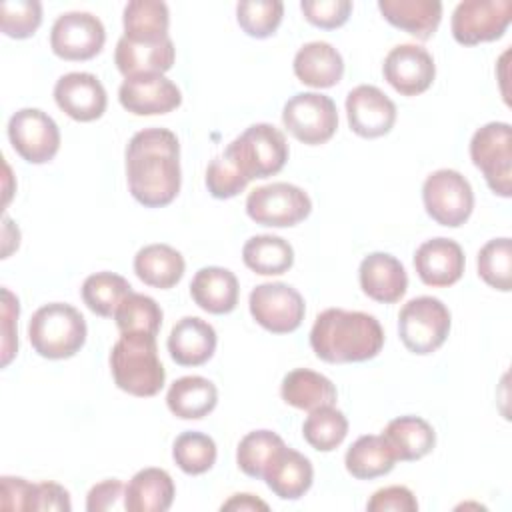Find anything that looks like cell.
Wrapping results in <instances>:
<instances>
[{
    "label": "cell",
    "instance_id": "4dcf8cb0",
    "mask_svg": "<svg viewBox=\"0 0 512 512\" xmlns=\"http://www.w3.org/2000/svg\"><path fill=\"white\" fill-rule=\"evenodd\" d=\"M218 402L216 386L204 376H182L172 382L166 394L168 410L182 420L208 416Z\"/></svg>",
    "mask_w": 512,
    "mask_h": 512
},
{
    "label": "cell",
    "instance_id": "681fc988",
    "mask_svg": "<svg viewBox=\"0 0 512 512\" xmlns=\"http://www.w3.org/2000/svg\"><path fill=\"white\" fill-rule=\"evenodd\" d=\"M124 498V484L120 480H104L90 488L86 498L88 512H108L120 508V500Z\"/></svg>",
    "mask_w": 512,
    "mask_h": 512
},
{
    "label": "cell",
    "instance_id": "60d3db41",
    "mask_svg": "<svg viewBox=\"0 0 512 512\" xmlns=\"http://www.w3.org/2000/svg\"><path fill=\"white\" fill-rule=\"evenodd\" d=\"M284 4L280 0H244L236 6L240 28L252 38H268L282 22Z\"/></svg>",
    "mask_w": 512,
    "mask_h": 512
},
{
    "label": "cell",
    "instance_id": "8d00e7d4",
    "mask_svg": "<svg viewBox=\"0 0 512 512\" xmlns=\"http://www.w3.org/2000/svg\"><path fill=\"white\" fill-rule=\"evenodd\" d=\"M348 434L346 416L334 406H322L312 410L302 426L304 440L320 452H330L338 448Z\"/></svg>",
    "mask_w": 512,
    "mask_h": 512
},
{
    "label": "cell",
    "instance_id": "7c38bea8",
    "mask_svg": "<svg viewBox=\"0 0 512 512\" xmlns=\"http://www.w3.org/2000/svg\"><path fill=\"white\" fill-rule=\"evenodd\" d=\"M252 318L272 334L294 332L304 320V298L284 282H264L250 292Z\"/></svg>",
    "mask_w": 512,
    "mask_h": 512
},
{
    "label": "cell",
    "instance_id": "d4e9b609",
    "mask_svg": "<svg viewBox=\"0 0 512 512\" xmlns=\"http://www.w3.org/2000/svg\"><path fill=\"white\" fill-rule=\"evenodd\" d=\"M378 10L386 22L418 40H428L442 20L438 0H380Z\"/></svg>",
    "mask_w": 512,
    "mask_h": 512
},
{
    "label": "cell",
    "instance_id": "7dc6e473",
    "mask_svg": "<svg viewBox=\"0 0 512 512\" xmlns=\"http://www.w3.org/2000/svg\"><path fill=\"white\" fill-rule=\"evenodd\" d=\"M34 484L16 478V476H2L0 478V508L2 510H30Z\"/></svg>",
    "mask_w": 512,
    "mask_h": 512
},
{
    "label": "cell",
    "instance_id": "d6986e66",
    "mask_svg": "<svg viewBox=\"0 0 512 512\" xmlns=\"http://www.w3.org/2000/svg\"><path fill=\"white\" fill-rule=\"evenodd\" d=\"M414 268L426 286L446 288L462 278L464 252L460 244L450 238H432L418 246L414 254Z\"/></svg>",
    "mask_w": 512,
    "mask_h": 512
},
{
    "label": "cell",
    "instance_id": "ab89813d",
    "mask_svg": "<svg viewBox=\"0 0 512 512\" xmlns=\"http://www.w3.org/2000/svg\"><path fill=\"white\" fill-rule=\"evenodd\" d=\"M478 274L480 278L500 290L512 288V242L510 238L488 240L478 252Z\"/></svg>",
    "mask_w": 512,
    "mask_h": 512
},
{
    "label": "cell",
    "instance_id": "30bf717a",
    "mask_svg": "<svg viewBox=\"0 0 512 512\" xmlns=\"http://www.w3.org/2000/svg\"><path fill=\"white\" fill-rule=\"evenodd\" d=\"M282 122L296 140L318 146L328 142L338 128L336 104L330 96L300 92L284 104Z\"/></svg>",
    "mask_w": 512,
    "mask_h": 512
},
{
    "label": "cell",
    "instance_id": "9c48e42d",
    "mask_svg": "<svg viewBox=\"0 0 512 512\" xmlns=\"http://www.w3.org/2000/svg\"><path fill=\"white\" fill-rule=\"evenodd\" d=\"M312 210L310 196L288 182L254 188L246 198V214L262 226L286 228L302 222Z\"/></svg>",
    "mask_w": 512,
    "mask_h": 512
},
{
    "label": "cell",
    "instance_id": "ffe728a7",
    "mask_svg": "<svg viewBox=\"0 0 512 512\" xmlns=\"http://www.w3.org/2000/svg\"><path fill=\"white\" fill-rule=\"evenodd\" d=\"M362 292L382 304L398 302L408 288V276L402 262L386 252H372L360 262L358 270Z\"/></svg>",
    "mask_w": 512,
    "mask_h": 512
},
{
    "label": "cell",
    "instance_id": "484cf974",
    "mask_svg": "<svg viewBox=\"0 0 512 512\" xmlns=\"http://www.w3.org/2000/svg\"><path fill=\"white\" fill-rule=\"evenodd\" d=\"M296 78L312 88H330L342 80L344 60L328 42H308L294 56Z\"/></svg>",
    "mask_w": 512,
    "mask_h": 512
},
{
    "label": "cell",
    "instance_id": "f907efd6",
    "mask_svg": "<svg viewBox=\"0 0 512 512\" xmlns=\"http://www.w3.org/2000/svg\"><path fill=\"white\" fill-rule=\"evenodd\" d=\"M222 510H240V512H252V510H268V504L252 494H234L230 500H226Z\"/></svg>",
    "mask_w": 512,
    "mask_h": 512
},
{
    "label": "cell",
    "instance_id": "d6a6232c",
    "mask_svg": "<svg viewBox=\"0 0 512 512\" xmlns=\"http://www.w3.org/2000/svg\"><path fill=\"white\" fill-rule=\"evenodd\" d=\"M394 454L384 436L366 434L360 436L346 452V470L358 480H372L388 474L394 468Z\"/></svg>",
    "mask_w": 512,
    "mask_h": 512
},
{
    "label": "cell",
    "instance_id": "5b68a950",
    "mask_svg": "<svg viewBox=\"0 0 512 512\" xmlns=\"http://www.w3.org/2000/svg\"><path fill=\"white\" fill-rule=\"evenodd\" d=\"M236 170L250 182L278 174L288 160L286 136L272 124L260 122L248 126L222 152Z\"/></svg>",
    "mask_w": 512,
    "mask_h": 512
},
{
    "label": "cell",
    "instance_id": "8fae6325",
    "mask_svg": "<svg viewBox=\"0 0 512 512\" xmlns=\"http://www.w3.org/2000/svg\"><path fill=\"white\" fill-rule=\"evenodd\" d=\"M512 20L510 0H464L452 14V36L462 46L498 40Z\"/></svg>",
    "mask_w": 512,
    "mask_h": 512
},
{
    "label": "cell",
    "instance_id": "2e32d148",
    "mask_svg": "<svg viewBox=\"0 0 512 512\" xmlns=\"http://www.w3.org/2000/svg\"><path fill=\"white\" fill-rule=\"evenodd\" d=\"M346 116L354 134L362 138H380L396 122L394 102L376 86L360 84L346 96Z\"/></svg>",
    "mask_w": 512,
    "mask_h": 512
},
{
    "label": "cell",
    "instance_id": "e0dca14e",
    "mask_svg": "<svg viewBox=\"0 0 512 512\" xmlns=\"http://www.w3.org/2000/svg\"><path fill=\"white\" fill-rule=\"evenodd\" d=\"M118 100L124 110L136 116H154L176 110L182 102V94L164 74H140L122 82Z\"/></svg>",
    "mask_w": 512,
    "mask_h": 512
},
{
    "label": "cell",
    "instance_id": "d590c367",
    "mask_svg": "<svg viewBox=\"0 0 512 512\" xmlns=\"http://www.w3.org/2000/svg\"><path fill=\"white\" fill-rule=\"evenodd\" d=\"M132 292V286L126 278L114 272H96L88 276L82 284L84 304L98 316H114L120 302Z\"/></svg>",
    "mask_w": 512,
    "mask_h": 512
},
{
    "label": "cell",
    "instance_id": "f35d334b",
    "mask_svg": "<svg viewBox=\"0 0 512 512\" xmlns=\"http://www.w3.org/2000/svg\"><path fill=\"white\" fill-rule=\"evenodd\" d=\"M172 458L186 474L198 476L208 472L216 462V444L208 434L182 432L172 446Z\"/></svg>",
    "mask_w": 512,
    "mask_h": 512
},
{
    "label": "cell",
    "instance_id": "277c9868",
    "mask_svg": "<svg viewBox=\"0 0 512 512\" xmlns=\"http://www.w3.org/2000/svg\"><path fill=\"white\" fill-rule=\"evenodd\" d=\"M28 338L42 358H70L86 342V320L70 304H44L28 322Z\"/></svg>",
    "mask_w": 512,
    "mask_h": 512
},
{
    "label": "cell",
    "instance_id": "7a4b0ae2",
    "mask_svg": "<svg viewBox=\"0 0 512 512\" xmlns=\"http://www.w3.org/2000/svg\"><path fill=\"white\" fill-rule=\"evenodd\" d=\"M314 354L328 364L366 362L384 346L380 322L358 310L328 308L320 312L310 330Z\"/></svg>",
    "mask_w": 512,
    "mask_h": 512
},
{
    "label": "cell",
    "instance_id": "f1b7e54d",
    "mask_svg": "<svg viewBox=\"0 0 512 512\" xmlns=\"http://www.w3.org/2000/svg\"><path fill=\"white\" fill-rule=\"evenodd\" d=\"M382 436L394 458L404 462L424 458L436 444L434 428L420 416H400L390 420Z\"/></svg>",
    "mask_w": 512,
    "mask_h": 512
},
{
    "label": "cell",
    "instance_id": "603a6c76",
    "mask_svg": "<svg viewBox=\"0 0 512 512\" xmlns=\"http://www.w3.org/2000/svg\"><path fill=\"white\" fill-rule=\"evenodd\" d=\"M174 44L170 38L160 42H132L120 38L114 52L116 68L124 78L140 74H164L174 64Z\"/></svg>",
    "mask_w": 512,
    "mask_h": 512
},
{
    "label": "cell",
    "instance_id": "ac0fdd59",
    "mask_svg": "<svg viewBox=\"0 0 512 512\" xmlns=\"http://www.w3.org/2000/svg\"><path fill=\"white\" fill-rule=\"evenodd\" d=\"M58 108L78 122L98 120L106 112V90L102 82L88 72H70L58 78L54 86Z\"/></svg>",
    "mask_w": 512,
    "mask_h": 512
},
{
    "label": "cell",
    "instance_id": "f546056e",
    "mask_svg": "<svg viewBox=\"0 0 512 512\" xmlns=\"http://www.w3.org/2000/svg\"><path fill=\"white\" fill-rule=\"evenodd\" d=\"M184 268L182 254L168 244H148L134 256L136 276L144 284L160 290L176 286L184 276Z\"/></svg>",
    "mask_w": 512,
    "mask_h": 512
},
{
    "label": "cell",
    "instance_id": "ba28073f",
    "mask_svg": "<svg viewBox=\"0 0 512 512\" xmlns=\"http://www.w3.org/2000/svg\"><path fill=\"white\" fill-rule=\"evenodd\" d=\"M422 200L428 216L448 228L462 226L474 208L470 182L452 168L436 170L424 180Z\"/></svg>",
    "mask_w": 512,
    "mask_h": 512
},
{
    "label": "cell",
    "instance_id": "4fadbf2b",
    "mask_svg": "<svg viewBox=\"0 0 512 512\" xmlns=\"http://www.w3.org/2000/svg\"><path fill=\"white\" fill-rule=\"evenodd\" d=\"M12 148L30 164L50 162L60 148L58 124L38 108H22L8 122Z\"/></svg>",
    "mask_w": 512,
    "mask_h": 512
},
{
    "label": "cell",
    "instance_id": "4316f807",
    "mask_svg": "<svg viewBox=\"0 0 512 512\" xmlns=\"http://www.w3.org/2000/svg\"><path fill=\"white\" fill-rule=\"evenodd\" d=\"M172 476L162 468H144L132 476L124 488V508L128 512H164L174 500Z\"/></svg>",
    "mask_w": 512,
    "mask_h": 512
},
{
    "label": "cell",
    "instance_id": "5bb4252c",
    "mask_svg": "<svg viewBox=\"0 0 512 512\" xmlns=\"http://www.w3.org/2000/svg\"><path fill=\"white\" fill-rule=\"evenodd\" d=\"M106 42V32L90 12H66L56 18L50 30L52 52L70 62L94 58Z\"/></svg>",
    "mask_w": 512,
    "mask_h": 512
},
{
    "label": "cell",
    "instance_id": "52a82bcc",
    "mask_svg": "<svg viewBox=\"0 0 512 512\" xmlns=\"http://www.w3.org/2000/svg\"><path fill=\"white\" fill-rule=\"evenodd\" d=\"M470 158L484 174L490 190L502 198L512 194V130L506 122H488L470 140Z\"/></svg>",
    "mask_w": 512,
    "mask_h": 512
},
{
    "label": "cell",
    "instance_id": "c3c4849f",
    "mask_svg": "<svg viewBox=\"0 0 512 512\" xmlns=\"http://www.w3.org/2000/svg\"><path fill=\"white\" fill-rule=\"evenodd\" d=\"M72 508L70 494L56 482H40L34 484L30 510H58L68 512Z\"/></svg>",
    "mask_w": 512,
    "mask_h": 512
},
{
    "label": "cell",
    "instance_id": "bcb514c9",
    "mask_svg": "<svg viewBox=\"0 0 512 512\" xmlns=\"http://www.w3.org/2000/svg\"><path fill=\"white\" fill-rule=\"evenodd\" d=\"M2 298V366H8L18 350L14 328L18 320V298L8 288H2Z\"/></svg>",
    "mask_w": 512,
    "mask_h": 512
},
{
    "label": "cell",
    "instance_id": "1f68e13d",
    "mask_svg": "<svg viewBox=\"0 0 512 512\" xmlns=\"http://www.w3.org/2000/svg\"><path fill=\"white\" fill-rule=\"evenodd\" d=\"M124 38L132 42H160L170 38V12L160 0H132L124 6Z\"/></svg>",
    "mask_w": 512,
    "mask_h": 512
},
{
    "label": "cell",
    "instance_id": "e575fe53",
    "mask_svg": "<svg viewBox=\"0 0 512 512\" xmlns=\"http://www.w3.org/2000/svg\"><path fill=\"white\" fill-rule=\"evenodd\" d=\"M120 334H144L156 336L162 326V308L154 298L138 292H130L114 312Z\"/></svg>",
    "mask_w": 512,
    "mask_h": 512
},
{
    "label": "cell",
    "instance_id": "7402d4cb",
    "mask_svg": "<svg viewBox=\"0 0 512 512\" xmlns=\"http://www.w3.org/2000/svg\"><path fill=\"white\" fill-rule=\"evenodd\" d=\"M216 350V330L198 316L178 320L168 336L170 358L180 366H200Z\"/></svg>",
    "mask_w": 512,
    "mask_h": 512
},
{
    "label": "cell",
    "instance_id": "f6af8a7d",
    "mask_svg": "<svg viewBox=\"0 0 512 512\" xmlns=\"http://www.w3.org/2000/svg\"><path fill=\"white\" fill-rule=\"evenodd\" d=\"M368 512H414L418 510L416 496L406 486H386L376 490L368 504Z\"/></svg>",
    "mask_w": 512,
    "mask_h": 512
},
{
    "label": "cell",
    "instance_id": "83f0119b",
    "mask_svg": "<svg viewBox=\"0 0 512 512\" xmlns=\"http://www.w3.org/2000/svg\"><path fill=\"white\" fill-rule=\"evenodd\" d=\"M282 400L298 410H318L322 406L336 404V386L330 378L308 368H296L288 372L280 386Z\"/></svg>",
    "mask_w": 512,
    "mask_h": 512
},
{
    "label": "cell",
    "instance_id": "cb8c5ba5",
    "mask_svg": "<svg viewBox=\"0 0 512 512\" xmlns=\"http://www.w3.org/2000/svg\"><path fill=\"white\" fill-rule=\"evenodd\" d=\"M238 278L228 268H200L190 282L192 300L210 314H228L238 304Z\"/></svg>",
    "mask_w": 512,
    "mask_h": 512
},
{
    "label": "cell",
    "instance_id": "b9f144b4",
    "mask_svg": "<svg viewBox=\"0 0 512 512\" xmlns=\"http://www.w3.org/2000/svg\"><path fill=\"white\" fill-rule=\"evenodd\" d=\"M42 24V4L36 0H6L0 6V26L10 38H30Z\"/></svg>",
    "mask_w": 512,
    "mask_h": 512
},
{
    "label": "cell",
    "instance_id": "ee69618b",
    "mask_svg": "<svg viewBox=\"0 0 512 512\" xmlns=\"http://www.w3.org/2000/svg\"><path fill=\"white\" fill-rule=\"evenodd\" d=\"M300 10L304 18L324 30H334L346 24L352 2L350 0H302Z\"/></svg>",
    "mask_w": 512,
    "mask_h": 512
},
{
    "label": "cell",
    "instance_id": "7bdbcfd3",
    "mask_svg": "<svg viewBox=\"0 0 512 512\" xmlns=\"http://www.w3.org/2000/svg\"><path fill=\"white\" fill-rule=\"evenodd\" d=\"M248 186V180L236 170V166L224 156H216L206 168V188L208 192L218 198H234Z\"/></svg>",
    "mask_w": 512,
    "mask_h": 512
},
{
    "label": "cell",
    "instance_id": "44dd1931",
    "mask_svg": "<svg viewBox=\"0 0 512 512\" xmlns=\"http://www.w3.org/2000/svg\"><path fill=\"white\" fill-rule=\"evenodd\" d=\"M262 478L278 498L298 500L310 490L314 480V468L304 454L282 446L268 462Z\"/></svg>",
    "mask_w": 512,
    "mask_h": 512
},
{
    "label": "cell",
    "instance_id": "8992f818",
    "mask_svg": "<svg viewBox=\"0 0 512 512\" xmlns=\"http://www.w3.org/2000/svg\"><path fill=\"white\" fill-rule=\"evenodd\" d=\"M450 310L434 296L408 300L398 314V334L402 344L414 354H432L448 338Z\"/></svg>",
    "mask_w": 512,
    "mask_h": 512
},
{
    "label": "cell",
    "instance_id": "74e56055",
    "mask_svg": "<svg viewBox=\"0 0 512 512\" xmlns=\"http://www.w3.org/2000/svg\"><path fill=\"white\" fill-rule=\"evenodd\" d=\"M282 446H286L284 440L272 430L248 432L240 440L238 450H236L238 468L250 478H262L268 462L274 458V454Z\"/></svg>",
    "mask_w": 512,
    "mask_h": 512
},
{
    "label": "cell",
    "instance_id": "9a60e30c",
    "mask_svg": "<svg viewBox=\"0 0 512 512\" xmlns=\"http://www.w3.org/2000/svg\"><path fill=\"white\" fill-rule=\"evenodd\" d=\"M386 82L402 96H418L426 92L436 76L434 58L416 44L394 46L382 64Z\"/></svg>",
    "mask_w": 512,
    "mask_h": 512
},
{
    "label": "cell",
    "instance_id": "6da1fadb",
    "mask_svg": "<svg viewBox=\"0 0 512 512\" xmlns=\"http://www.w3.org/2000/svg\"><path fill=\"white\" fill-rule=\"evenodd\" d=\"M130 194L146 208L170 204L180 192V144L166 128H144L126 146Z\"/></svg>",
    "mask_w": 512,
    "mask_h": 512
},
{
    "label": "cell",
    "instance_id": "836d02e7",
    "mask_svg": "<svg viewBox=\"0 0 512 512\" xmlns=\"http://www.w3.org/2000/svg\"><path fill=\"white\" fill-rule=\"evenodd\" d=\"M242 260L252 272L260 276H278L292 268L294 250L280 236L260 234V236H252L244 244Z\"/></svg>",
    "mask_w": 512,
    "mask_h": 512
},
{
    "label": "cell",
    "instance_id": "3957f363",
    "mask_svg": "<svg viewBox=\"0 0 512 512\" xmlns=\"http://www.w3.org/2000/svg\"><path fill=\"white\" fill-rule=\"evenodd\" d=\"M110 370L120 390L138 398L156 396L166 380L164 366L158 358L156 336L122 334L112 346Z\"/></svg>",
    "mask_w": 512,
    "mask_h": 512
}]
</instances>
